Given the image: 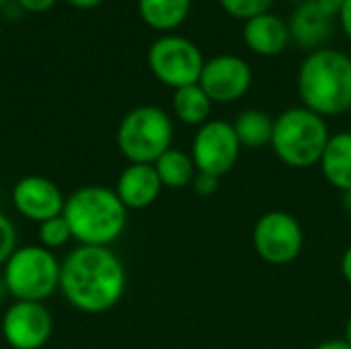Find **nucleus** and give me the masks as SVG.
I'll return each instance as SVG.
<instances>
[{"instance_id":"1","label":"nucleus","mask_w":351,"mask_h":349,"mask_svg":"<svg viewBox=\"0 0 351 349\" xmlns=\"http://www.w3.org/2000/svg\"><path fill=\"white\" fill-rule=\"evenodd\" d=\"M125 286V267L109 247L78 245L62 261L60 292L80 313L111 311L123 298Z\"/></svg>"},{"instance_id":"2","label":"nucleus","mask_w":351,"mask_h":349,"mask_svg":"<svg viewBox=\"0 0 351 349\" xmlns=\"http://www.w3.org/2000/svg\"><path fill=\"white\" fill-rule=\"evenodd\" d=\"M62 216L70 226L72 239L88 247H109L123 234L128 224V208L115 189L103 185H84L70 193Z\"/></svg>"},{"instance_id":"3","label":"nucleus","mask_w":351,"mask_h":349,"mask_svg":"<svg viewBox=\"0 0 351 349\" xmlns=\"http://www.w3.org/2000/svg\"><path fill=\"white\" fill-rule=\"evenodd\" d=\"M298 93L306 109L321 117L351 109V58L339 49H315L300 66Z\"/></svg>"},{"instance_id":"4","label":"nucleus","mask_w":351,"mask_h":349,"mask_svg":"<svg viewBox=\"0 0 351 349\" xmlns=\"http://www.w3.org/2000/svg\"><path fill=\"white\" fill-rule=\"evenodd\" d=\"M329 138L325 117L306 107H292L276 117L271 148L286 167L308 169L321 163Z\"/></svg>"},{"instance_id":"5","label":"nucleus","mask_w":351,"mask_h":349,"mask_svg":"<svg viewBox=\"0 0 351 349\" xmlns=\"http://www.w3.org/2000/svg\"><path fill=\"white\" fill-rule=\"evenodd\" d=\"M62 261L41 245L16 247L2 267L6 294L14 300L43 302L60 290Z\"/></svg>"},{"instance_id":"6","label":"nucleus","mask_w":351,"mask_h":349,"mask_svg":"<svg viewBox=\"0 0 351 349\" xmlns=\"http://www.w3.org/2000/svg\"><path fill=\"white\" fill-rule=\"evenodd\" d=\"M173 121L156 105H140L123 115L117 128V148L128 163L154 165L173 148Z\"/></svg>"},{"instance_id":"7","label":"nucleus","mask_w":351,"mask_h":349,"mask_svg":"<svg viewBox=\"0 0 351 349\" xmlns=\"http://www.w3.org/2000/svg\"><path fill=\"white\" fill-rule=\"evenodd\" d=\"M204 64L199 47L181 35H165L148 49V66L152 74L175 91L197 84Z\"/></svg>"},{"instance_id":"8","label":"nucleus","mask_w":351,"mask_h":349,"mask_svg":"<svg viewBox=\"0 0 351 349\" xmlns=\"http://www.w3.org/2000/svg\"><path fill=\"white\" fill-rule=\"evenodd\" d=\"M253 247L269 265H288L298 259L304 247V232L296 216L271 210L259 216L253 226Z\"/></svg>"},{"instance_id":"9","label":"nucleus","mask_w":351,"mask_h":349,"mask_svg":"<svg viewBox=\"0 0 351 349\" xmlns=\"http://www.w3.org/2000/svg\"><path fill=\"white\" fill-rule=\"evenodd\" d=\"M241 142L232 123L222 119H210L193 136L191 158L197 173L224 177L230 173L241 156Z\"/></svg>"},{"instance_id":"10","label":"nucleus","mask_w":351,"mask_h":349,"mask_svg":"<svg viewBox=\"0 0 351 349\" xmlns=\"http://www.w3.org/2000/svg\"><path fill=\"white\" fill-rule=\"evenodd\" d=\"M0 333L10 349H41L53 333V319L43 302L14 300L0 319Z\"/></svg>"},{"instance_id":"11","label":"nucleus","mask_w":351,"mask_h":349,"mask_svg":"<svg viewBox=\"0 0 351 349\" xmlns=\"http://www.w3.org/2000/svg\"><path fill=\"white\" fill-rule=\"evenodd\" d=\"M253 82V70L251 66L232 53H222L216 58H210L204 64L199 86L204 93L212 99V103H232L245 97Z\"/></svg>"},{"instance_id":"12","label":"nucleus","mask_w":351,"mask_h":349,"mask_svg":"<svg viewBox=\"0 0 351 349\" xmlns=\"http://www.w3.org/2000/svg\"><path fill=\"white\" fill-rule=\"evenodd\" d=\"M66 197L62 189L43 175H27L19 179L12 187V206L14 210L31 220V222H45L56 216L64 214Z\"/></svg>"},{"instance_id":"13","label":"nucleus","mask_w":351,"mask_h":349,"mask_svg":"<svg viewBox=\"0 0 351 349\" xmlns=\"http://www.w3.org/2000/svg\"><path fill=\"white\" fill-rule=\"evenodd\" d=\"M162 191V183L154 165L130 163L117 177L115 193L128 210H144L152 206Z\"/></svg>"},{"instance_id":"14","label":"nucleus","mask_w":351,"mask_h":349,"mask_svg":"<svg viewBox=\"0 0 351 349\" xmlns=\"http://www.w3.org/2000/svg\"><path fill=\"white\" fill-rule=\"evenodd\" d=\"M243 39L247 47L259 56H278L290 41V27L280 16L265 12L245 21Z\"/></svg>"},{"instance_id":"15","label":"nucleus","mask_w":351,"mask_h":349,"mask_svg":"<svg viewBox=\"0 0 351 349\" xmlns=\"http://www.w3.org/2000/svg\"><path fill=\"white\" fill-rule=\"evenodd\" d=\"M331 23L333 19L319 8L317 0L302 2L288 25L290 37H294L304 47H317L331 35Z\"/></svg>"},{"instance_id":"16","label":"nucleus","mask_w":351,"mask_h":349,"mask_svg":"<svg viewBox=\"0 0 351 349\" xmlns=\"http://www.w3.org/2000/svg\"><path fill=\"white\" fill-rule=\"evenodd\" d=\"M321 171L325 179L339 191L351 189V132H339L329 138L321 156Z\"/></svg>"},{"instance_id":"17","label":"nucleus","mask_w":351,"mask_h":349,"mask_svg":"<svg viewBox=\"0 0 351 349\" xmlns=\"http://www.w3.org/2000/svg\"><path fill=\"white\" fill-rule=\"evenodd\" d=\"M191 8V0H138L140 16L156 31H171L179 27Z\"/></svg>"},{"instance_id":"18","label":"nucleus","mask_w":351,"mask_h":349,"mask_svg":"<svg viewBox=\"0 0 351 349\" xmlns=\"http://www.w3.org/2000/svg\"><path fill=\"white\" fill-rule=\"evenodd\" d=\"M274 121L265 111L261 109H247L243 111L232 128L237 132V138L241 142L243 148H251V150H257V148H265L271 144V138H274Z\"/></svg>"},{"instance_id":"19","label":"nucleus","mask_w":351,"mask_h":349,"mask_svg":"<svg viewBox=\"0 0 351 349\" xmlns=\"http://www.w3.org/2000/svg\"><path fill=\"white\" fill-rule=\"evenodd\" d=\"M154 169L158 173L162 187H169V189H183V187L191 185L193 177L197 173L191 154L177 150V148H169L154 163Z\"/></svg>"},{"instance_id":"20","label":"nucleus","mask_w":351,"mask_h":349,"mask_svg":"<svg viewBox=\"0 0 351 349\" xmlns=\"http://www.w3.org/2000/svg\"><path fill=\"white\" fill-rule=\"evenodd\" d=\"M173 111L179 121L187 125H204L206 121H210L208 117L212 111V99L204 93L199 84H189L175 91Z\"/></svg>"},{"instance_id":"21","label":"nucleus","mask_w":351,"mask_h":349,"mask_svg":"<svg viewBox=\"0 0 351 349\" xmlns=\"http://www.w3.org/2000/svg\"><path fill=\"white\" fill-rule=\"evenodd\" d=\"M37 237H39V245L49 251L62 249L72 241V232H70V226L64 216H56L51 220L41 222Z\"/></svg>"},{"instance_id":"22","label":"nucleus","mask_w":351,"mask_h":349,"mask_svg":"<svg viewBox=\"0 0 351 349\" xmlns=\"http://www.w3.org/2000/svg\"><path fill=\"white\" fill-rule=\"evenodd\" d=\"M271 2L274 0H220L222 8L230 16L243 19V21H249V19H255L259 14L269 12Z\"/></svg>"},{"instance_id":"23","label":"nucleus","mask_w":351,"mask_h":349,"mask_svg":"<svg viewBox=\"0 0 351 349\" xmlns=\"http://www.w3.org/2000/svg\"><path fill=\"white\" fill-rule=\"evenodd\" d=\"M14 249H16V228L12 220L4 212H0V267H4L8 257L14 253Z\"/></svg>"},{"instance_id":"24","label":"nucleus","mask_w":351,"mask_h":349,"mask_svg":"<svg viewBox=\"0 0 351 349\" xmlns=\"http://www.w3.org/2000/svg\"><path fill=\"white\" fill-rule=\"evenodd\" d=\"M193 191L199 195V197H210L218 191L220 187V177L216 175H208V173H195L193 177Z\"/></svg>"},{"instance_id":"25","label":"nucleus","mask_w":351,"mask_h":349,"mask_svg":"<svg viewBox=\"0 0 351 349\" xmlns=\"http://www.w3.org/2000/svg\"><path fill=\"white\" fill-rule=\"evenodd\" d=\"M23 10H29V12H45L49 10L58 0H14Z\"/></svg>"},{"instance_id":"26","label":"nucleus","mask_w":351,"mask_h":349,"mask_svg":"<svg viewBox=\"0 0 351 349\" xmlns=\"http://www.w3.org/2000/svg\"><path fill=\"white\" fill-rule=\"evenodd\" d=\"M317 4H319V8H321L327 16L335 19V16L341 14L346 0H317Z\"/></svg>"},{"instance_id":"27","label":"nucleus","mask_w":351,"mask_h":349,"mask_svg":"<svg viewBox=\"0 0 351 349\" xmlns=\"http://www.w3.org/2000/svg\"><path fill=\"white\" fill-rule=\"evenodd\" d=\"M339 21H341L343 31L348 33V37H351V0H346L343 10H341V14H339Z\"/></svg>"},{"instance_id":"28","label":"nucleus","mask_w":351,"mask_h":349,"mask_svg":"<svg viewBox=\"0 0 351 349\" xmlns=\"http://www.w3.org/2000/svg\"><path fill=\"white\" fill-rule=\"evenodd\" d=\"M341 276L346 278V282L351 286V245L346 249V253L341 257Z\"/></svg>"},{"instance_id":"29","label":"nucleus","mask_w":351,"mask_h":349,"mask_svg":"<svg viewBox=\"0 0 351 349\" xmlns=\"http://www.w3.org/2000/svg\"><path fill=\"white\" fill-rule=\"evenodd\" d=\"M313 349H351L348 346V341L346 339H329V341H323V344H319L317 348Z\"/></svg>"},{"instance_id":"30","label":"nucleus","mask_w":351,"mask_h":349,"mask_svg":"<svg viewBox=\"0 0 351 349\" xmlns=\"http://www.w3.org/2000/svg\"><path fill=\"white\" fill-rule=\"evenodd\" d=\"M70 4H74L76 8H93L97 4H101L103 0H68Z\"/></svg>"},{"instance_id":"31","label":"nucleus","mask_w":351,"mask_h":349,"mask_svg":"<svg viewBox=\"0 0 351 349\" xmlns=\"http://www.w3.org/2000/svg\"><path fill=\"white\" fill-rule=\"evenodd\" d=\"M341 204H343V210L351 216V189L350 191H343V197H341Z\"/></svg>"},{"instance_id":"32","label":"nucleus","mask_w":351,"mask_h":349,"mask_svg":"<svg viewBox=\"0 0 351 349\" xmlns=\"http://www.w3.org/2000/svg\"><path fill=\"white\" fill-rule=\"evenodd\" d=\"M346 341H348V346L351 348V317L350 321H348V325H346V337H343Z\"/></svg>"},{"instance_id":"33","label":"nucleus","mask_w":351,"mask_h":349,"mask_svg":"<svg viewBox=\"0 0 351 349\" xmlns=\"http://www.w3.org/2000/svg\"><path fill=\"white\" fill-rule=\"evenodd\" d=\"M290 2H300L302 4V2H308V0H290Z\"/></svg>"},{"instance_id":"34","label":"nucleus","mask_w":351,"mask_h":349,"mask_svg":"<svg viewBox=\"0 0 351 349\" xmlns=\"http://www.w3.org/2000/svg\"><path fill=\"white\" fill-rule=\"evenodd\" d=\"M6 2H8V0H0V6H4Z\"/></svg>"},{"instance_id":"35","label":"nucleus","mask_w":351,"mask_h":349,"mask_svg":"<svg viewBox=\"0 0 351 349\" xmlns=\"http://www.w3.org/2000/svg\"><path fill=\"white\" fill-rule=\"evenodd\" d=\"M0 35H2V29H0Z\"/></svg>"},{"instance_id":"36","label":"nucleus","mask_w":351,"mask_h":349,"mask_svg":"<svg viewBox=\"0 0 351 349\" xmlns=\"http://www.w3.org/2000/svg\"><path fill=\"white\" fill-rule=\"evenodd\" d=\"M0 319H2V315H0Z\"/></svg>"}]
</instances>
